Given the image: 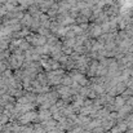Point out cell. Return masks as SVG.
I'll return each mask as SVG.
<instances>
[{
  "label": "cell",
  "instance_id": "1",
  "mask_svg": "<svg viewBox=\"0 0 133 133\" xmlns=\"http://www.w3.org/2000/svg\"><path fill=\"white\" fill-rule=\"evenodd\" d=\"M125 131H128V125L125 122H122V123H118L114 128H112V132L114 133H124Z\"/></svg>",
  "mask_w": 133,
  "mask_h": 133
}]
</instances>
